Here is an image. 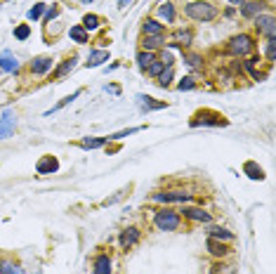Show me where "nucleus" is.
I'll return each mask as SVG.
<instances>
[{
    "instance_id": "f257e3e1",
    "label": "nucleus",
    "mask_w": 276,
    "mask_h": 274,
    "mask_svg": "<svg viewBox=\"0 0 276 274\" xmlns=\"http://www.w3.org/2000/svg\"><path fill=\"white\" fill-rule=\"evenodd\" d=\"M184 12H187L189 19L201 21V24L213 21V19L217 17V7H215L213 2H203V0H198V2H189L187 7H184Z\"/></svg>"
},
{
    "instance_id": "f03ea898",
    "label": "nucleus",
    "mask_w": 276,
    "mask_h": 274,
    "mask_svg": "<svg viewBox=\"0 0 276 274\" xmlns=\"http://www.w3.org/2000/svg\"><path fill=\"white\" fill-rule=\"evenodd\" d=\"M153 225H156V229H160V232H175V229H179V225H182V215H179V210L160 208V210H156V215H153Z\"/></svg>"
},
{
    "instance_id": "7ed1b4c3",
    "label": "nucleus",
    "mask_w": 276,
    "mask_h": 274,
    "mask_svg": "<svg viewBox=\"0 0 276 274\" xmlns=\"http://www.w3.org/2000/svg\"><path fill=\"white\" fill-rule=\"evenodd\" d=\"M227 123H229V121L224 119L222 114L210 111V109L196 111V114H194V119L189 121V126H191V128H198V126H213V128H220V126H227Z\"/></svg>"
},
{
    "instance_id": "20e7f679",
    "label": "nucleus",
    "mask_w": 276,
    "mask_h": 274,
    "mask_svg": "<svg viewBox=\"0 0 276 274\" xmlns=\"http://www.w3.org/2000/svg\"><path fill=\"white\" fill-rule=\"evenodd\" d=\"M227 50H229V55H234V57H246L255 50V43H253V38H250L248 33H239V36H234L232 40H229Z\"/></svg>"
},
{
    "instance_id": "39448f33",
    "label": "nucleus",
    "mask_w": 276,
    "mask_h": 274,
    "mask_svg": "<svg viewBox=\"0 0 276 274\" xmlns=\"http://www.w3.org/2000/svg\"><path fill=\"white\" fill-rule=\"evenodd\" d=\"M255 28H258V33L267 38H276V19L274 14H258L255 17Z\"/></svg>"
},
{
    "instance_id": "423d86ee",
    "label": "nucleus",
    "mask_w": 276,
    "mask_h": 274,
    "mask_svg": "<svg viewBox=\"0 0 276 274\" xmlns=\"http://www.w3.org/2000/svg\"><path fill=\"white\" fill-rule=\"evenodd\" d=\"M153 201H160V203H189L191 201V194L189 192H158V194H153Z\"/></svg>"
},
{
    "instance_id": "0eeeda50",
    "label": "nucleus",
    "mask_w": 276,
    "mask_h": 274,
    "mask_svg": "<svg viewBox=\"0 0 276 274\" xmlns=\"http://www.w3.org/2000/svg\"><path fill=\"white\" fill-rule=\"evenodd\" d=\"M241 7V14L246 19H255L258 14H265V9H267V2H262V0H246L243 5H239Z\"/></svg>"
},
{
    "instance_id": "6e6552de",
    "label": "nucleus",
    "mask_w": 276,
    "mask_h": 274,
    "mask_svg": "<svg viewBox=\"0 0 276 274\" xmlns=\"http://www.w3.org/2000/svg\"><path fill=\"white\" fill-rule=\"evenodd\" d=\"M14 130H17V116H14L12 111H5V114L0 116V139L12 137Z\"/></svg>"
},
{
    "instance_id": "1a4fd4ad",
    "label": "nucleus",
    "mask_w": 276,
    "mask_h": 274,
    "mask_svg": "<svg viewBox=\"0 0 276 274\" xmlns=\"http://www.w3.org/2000/svg\"><path fill=\"white\" fill-rule=\"evenodd\" d=\"M179 215H184L187 220H191V222H203V225H208L210 222V213L203 208H194V206H184V208L179 210Z\"/></svg>"
},
{
    "instance_id": "9d476101",
    "label": "nucleus",
    "mask_w": 276,
    "mask_h": 274,
    "mask_svg": "<svg viewBox=\"0 0 276 274\" xmlns=\"http://www.w3.org/2000/svg\"><path fill=\"white\" fill-rule=\"evenodd\" d=\"M59 170V161L54 156H43L40 161L36 163V173L38 175H52Z\"/></svg>"
},
{
    "instance_id": "9b49d317",
    "label": "nucleus",
    "mask_w": 276,
    "mask_h": 274,
    "mask_svg": "<svg viewBox=\"0 0 276 274\" xmlns=\"http://www.w3.org/2000/svg\"><path fill=\"white\" fill-rule=\"evenodd\" d=\"M118 241H121V248H133L137 241H139V229L137 227H125L123 232H121V237H118Z\"/></svg>"
},
{
    "instance_id": "f8f14e48",
    "label": "nucleus",
    "mask_w": 276,
    "mask_h": 274,
    "mask_svg": "<svg viewBox=\"0 0 276 274\" xmlns=\"http://www.w3.org/2000/svg\"><path fill=\"white\" fill-rule=\"evenodd\" d=\"M111 258L107 256V253H99L97 258H95V263H92V274H111L114 270H111Z\"/></svg>"
},
{
    "instance_id": "ddd939ff",
    "label": "nucleus",
    "mask_w": 276,
    "mask_h": 274,
    "mask_svg": "<svg viewBox=\"0 0 276 274\" xmlns=\"http://www.w3.org/2000/svg\"><path fill=\"white\" fill-rule=\"evenodd\" d=\"M54 59L52 57H36L33 62H31V73H36V76H43V73H47L50 69H52Z\"/></svg>"
},
{
    "instance_id": "4468645a",
    "label": "nucleus",
    "mask_w": 276,
    "mask_h": 274,
    "mask_svg": "<svg viewBox=\"0 0 276 274\" xmlns=\"http://www.w3.org/2000/svg\"><path fill=\"white\" fill-rule=\"evenodd\" d=\"M144 36H165V24H160L158 19H144Z\"/></svg>"
},
{
    "instance_id": "2eb2a0df",
    "label": "nucleus",
    "mask_w": 276,
    "mask_h": 274,
    "mask_svg": "<svg viewBox=\"0 0 276 274\" xmlns=\"http://www.w3.org/2000/svg\"><path fill=\"white\" fill-rule=\"evenodd\" d=\"M158 47H165V36H144L142 50H146V52H156Z\"/></svg>"
},
{
    "instance_id": "dca6fc26",
    "label": "nucleus",
    "mask_w": 276,
    "mask_h": 274,
    "mask_svg": "<svg viewBox=\"0 0 276 274\" xmlns=\"http://www.w3.org/2000/svg\"><path fill=\"white\" fill-rule=\"evenodd\" d=\"M137 102H139L142 111H158L168 107L165 102H153V97H146V95H137Z\"/></svg>"
},
{
    "instance_id": "f3484780",
    "label": "nucleus",
    "mask_w": 276,
    "mask_h": 274,
    "mask_svg": "<svg viewBox=\"0 0 276 274\" xmlns=\"http://www.w3.org/2000/svg\"><path fill=\"white\" fill-rule=\"evenodd\" d=\"M104 62H109V52L107 50H95V52H90L85 66H88V69H95V66H102Z\"/></svg>"
},
{
    "instance_id": "a211bd4d",
    "label": "nucleus",
    "mask_w": 276,
    "mask_h": 274,
    "mask_svg": "<svg viewBox=\"0 0 276 274\" xmlns=\"http://www.w3.org/2000/svg\"><path fill=\"white\" fill-rule=\"evenodd\" d=\"M0 69H2V71H17L19 69V59L14 55H12V52H2V55H0Z\"/></svg>"
},
{
    "instance_id": "6ab92c4d",
    "label": "nucleus",
    "mask_w": 276,
    "mask_h": 274,
    "mask_svg": "<svg viewBox=\"0 0 276 274\" xmlns=\"http://www.w3.org/2000/svg\"><path fill=\"white\" fill-rule=\"evenodd\" d=\"M158 17L163 19L165 24H172V21H175V5H172L170 0H165V2L158 5Z\"/></svg>"
},
{
    "instance_id": "aec40b11",
    "label": "nucleus",
    "mask_w": 276,
    "mask_h": 274,
    "mask_svg": "<svg viewBox=\"0 0 276 274\" xmlns=\"http://www.w3.org/2000/svg\"><path fill=\"white\" fill-rule=\"evenodd\" d=\"M191 40H194V33L189 31V28H177L175 31V40L170 43L172 47H177V45H191Z\"/></svg>"
},
{
    "instance_id": "412c9836",
    "label": "nucleus",
    "mask_w": 276,
    "mask_h": 274,
    "mask_svg": "<svg viewBox=\"0 0 276 274\" xmlns=\"http://www.w3.org/2000/svg\"><path fill=\"white\" fill-rule=\"evenodd\" d=\"M208 253H210V256H215V258H224L227 253H229V248L224 246L222 241L208 237Z\"/></svg>"
},
{
    "instance_id": "4be33fe9",
    "label": "nucleus",
    "mask_w": 276,
    "mask_h": 274,
    "mask_svg": "<svg viewBox=\"0 0 276 274\" xmlns=\"http://www.w3.org/2000/svg\"><path fill=\"white\" fill-rule=\"evenodd\" d=\"M107 142H109L107 137H83V139H80V149H90V151H92V149L104 146Z\"/></svg>"
},
{
    "instance_id": "5701e85b",
    "label": "nucleus",
    "mask_w": 276,
    "mask_h": 274,
    "mask_svg": "<svg viewBox=\"0 0 276 274\" xmlns=\"http://www.w3.org/2000/svg\"><path fill=\"white\" fill-rule=\"evenodd\" d=\"M208 237L217 239V241H232L234 232H229V229H224V227H210L208 229Z\"/></svg>"
},
{
    "instance_id": "b1692460",
    "label": "nucleus",
    "mask_w": 276,
    "mask_h": 274,
    "mask_svg": "<svg viewBox=\"0 0 276 274\" xmlns=\"http://www.w3.org/2000/svg\"><path fill=\"white\" fill-rule=\"evenodd\" d=\"M78 62V57H69V59H64L62 64L57 66V71H54V78H64L69 71H73V66Z\"/></svg>"
},
{
    "instance_id": "393cba45",
    "label": "nucleus",
    "mask_w": 276,
    "mask_h": 274,
    "mask_svg": "<svg viewBox=\"0 0 276 274\" xmlns=\"http://www.w3.org/2000/svg\"><path fill=\"white\" fill-rule=\"evenodd\" d=\"M243 170H246V175H248L250 180H265V170L258 163H253V161H248V163L243 165Z\"/></svg>"
},
{
    "instance_id": "a878e982",
    "label": "nucleus",
    "mask_w": 276,
    "mask_h": 274,
    "mask_svg": "<svg viewBox=\"0 0 276 274\" xmlns=\"http://www.w3.org/2000/svg\"><path fill=\"white\" fill-rule=\"evenodd\" d=\"M153 59H156V55H153V52H146V50H139V52H137V66H139L142 71H146V69H149V64H151Z\"/></svg>"
},
{
    "instance_id": "bb28decb",
    "label": "nucleus",
    "mask_w": 276,
    "mask_h": 274,
    "mask_svg": "<svg viewBox=\"0 0 276 274\" xmlns=\"http://www.w3.org/2000/svg\"><path fill=\"white\" fill-rule=\"evenodd\" d=\"M69 36H71L73 40L78 43V45L88 43V31H85L83 26H71V28H69Z\"/></svg>"
},
{
    "instance_id": "cd10ccee",
    "label": "nucleus",
    "mask_w": 276,
    "mask_h": 274,
    "mask_svg": "<svg viewBox=\"0 0 276 274\" xmlns=\"http://www.w3.org/2000/svg\"><path fill=\"white\" fill-rule=\"evenodd\" d=\"M99 24H102V19H99L97 14H85V17H83V24H80V26L85 28V31H97Z\"/></svg>"
},
{
    "instance_id": "c85d7f7f",
    "label": "nucleus",
    "mask_w": 276,
    "mask_h": 274,
    "mask_svg": "<svg viewBox=\"0 0 276 274\" xmlns=\"http://www.w3.org/2000/svg\"><path fill=\"white\" fill-rule=\"evenodd\" d=\"M0 274H24V270H21L17 263L2 260V263H0Z\"/></svg>"
},
{
    "instance_id": "c756f323",
    "label": "nucleus",
    "mask_w": 276,
    "mask_h": 274,
    "mask_svg": "<svg viewBox=\"0 0 276 274\" xmlns=\"http://www.w3.org/2000/svg\"><path fill=\"white\" fill-rule=\"evenodd\" d=\"M76 97H80V90H76V92H73V95H69V97H64V100L59 102V104H57V107H52V109L47 111V114H45V116H50V114H52V111H59V109H64V107H66V104H71V102L76 100Z\"/></svg>"
},
{
    "instance_id": "7c9ffc66",
    "label": "nucleus",
    "mask_w": 276,
    "mask_h": 274,
    "mask_svg": "<svg viewBox=\"0 0 276 274\" xmlns=\"http://www.w3.org/2000/svg\"><path fill=\"white\" fill-rule=\"evenodd\" d=\"M265 55H267V62H274L276 59V38H269L267 45H265Z\"/></svg>"
},
{
    "instance_id": "2f4dec72",
    "label": "nucleus",
    "mask_w": 276,
    "mask_h": 274,
    "mask_svg": "<svg viewBox=\"0 0 276 274\" xmlns=\"http://www.w3.org/2000/svg\"><path fill=\"white\" fill-rule=\"evenodd\" d=\"M43 14H45V5H43V2H38V5H33V7L28 9L26 17L31 19V21H36V19H40Z\"/></svg>"
},
{
    "instance_id": "473e14b6",
    "label": "nucleus",
    "mask_w": 276,
    "mask_h": 274,
    "mask_svg": "<svg viewBox=\"0 0 276 274\" xmlns=\"http://www.w3.org/2000/svg\"><path fill=\"white\" fill-rule=\"evenodd\" d=\"M184 62H187L191 69H196V66L203 64V57H201V55H194V52H184Z\"/></svg>"
},
{
    "instance_id": "72a5a7b5",
    "label": "nucleus",
    "mask_w": 276,
    "mask_h": 274,
    "mask_svg": "<svg viewBox=\"0 0 276 274\" xmlns=\"http://www.w3.org/2000/svg\"><path fill=\"white\" fill-rule=\"evenodd\" d=\"M170 81H172V66H168V69L158 76V85H160V88H168Z\"/></svg>"
},
{
    "instance_id": "f704fd0d",
    "label": "nucleus",
    "mask_w": 276,
    "mask_h": 274,
    "mask_svg": "<svg viewBox=\"0 0 276 274\" xmlns=\"http://www.w3.org/2000/svg\"><path fill=\"white\" fill-rule=\"evenodd\" d=\"M28 36H31V26L28 24H21V26L14 28V38H19V40H26Z\"/></svg>"
},
{
    "instance_id": "c9c22d12",
    "label": "nucleus",
    "mask_w": 276,
    "mask_h": 274,
    "mask_svg": "<svg viewBox=\"0 0 276 274\" xmlns=\"http://www.w3.org/2000/svg\"><path fill=\"white\" fill-rule=\"evenodd\" d=\"M142 128H128V130H121V133H114L111 137H107V139H123V137H130L135 135V133H139Z\"/></svg>"
},
{
    "instance_id": "e433bc0d",
    "label": "nucleus",
    "mask_w": 276,
    "mask_h": 274,
    "mask_svg": "<svg viewBox=\"0 0 276 274\" xmlns=\"http://www.w3.org/2000/svg\"><path fill=\"white\" fill-rule=\"evenodd\" d=\"M177 88H179V90H194V88H196V83H194V78H191V76H187L184 81H179Z\"/></svg>"
},
{
    "instance_id": "4c0bfd02",
    "label": "nucleus",
    "mask_w": 276,
    "mask_h": 274,
    "mask_svg": "<svg viewBox=\"0 0 276 274\" xmlns=\"http://www.w3.org/2000/svg\"><path fill=\"white\" fill-rule=\"evenodd\" d=\"M57 14H59V7H57V5H54V7H50V9H45V21H52Z\"/></svg>"
},
{
    "instance_id": "58836bf2",
    "label": "nucleus",
    "mask_w": 276,
    "mask_h": 274,
    "mask_svg": "<svg viewBox=\"0 0 276 274\" xmlns=\"http://www.w3.org/2000/svg\"><path fill=\"white\" fill-rule=\"evenodd\" d=\"M224 272H227V267H224L222 263H215L213 270H210V274H224Z\"/></svg>"
},
{
    "instance_id": "ea45409f",
    "label": "nucleus",
    "mask_w": 276,
    "mask_h": 274,
    "mask_svg": "<svg viewBox=\"0 0 276 274\" xmlns=\"http://www.w3.org/2000/svg\"><path fill=\"white\" fill-rule=\"evenodd\" d=\"M128 2H130V0H118V7L123 9V7H125V5H128Z\"/></svg>"
},
{
    "instance_id": "a19ab883",
    "label": "nucleus",
    "mask_w": 276,
    "mask_h": 274,
    "mask_svg": "<svg viewBox=\"0 0 276 274\" xmlns=\"http://www.w3.org/2000/svg\"><path fill=\"white\" fill-rule=\"evenodd\" d=\"M229 2H232V5H243L246 0H229Z\"/></svg>"
},
{
    "instance_id": "79ce46f5",
    "label": "nucleus",
    "mask_w": 276,
    "mask_h": 274,
    "mask_svg": "<svg viewBox=\"0 0 276 274\" xmlns=\"http://www.w3.org/2000/svg\"><path fill=\"white\" fill-rule=\"evenodd\" d=\"M36 274H43V272H36Z\"/></svg>"
}]
</instances>
